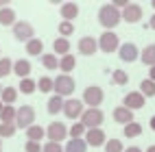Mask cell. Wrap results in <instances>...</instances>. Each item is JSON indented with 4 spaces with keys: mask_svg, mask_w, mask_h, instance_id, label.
<instances>
[{
    "mask_svg": "<svg viewBox=\"0 0 155 152\" xmlns=\"http://www.w3.org/2000/svg\"><path fill=\"white\" fill-rule=\"evenodd\" d=\"M151 7H153V9H155V0H153V2H151Z\"/></svg>",
    "mask_w": 155,
    "mask_h": 152,
    "instance_id": "f907efd6",
    "label": "cell"
},
{
    "mask_svg": "<svg viewBox=\"0 0 155 152\" xmlns=\"http://www.w3.org/2000/svg\"><path fill=\"white\" fill-rule=\"evenodd\" d=\"M2 89H5V87H2V85H0V96H2Z\"/></svg>",
    "mask_w": 155,
    "mask_h": 152,
    "instance_id": "681fc988",
    "label": "cell"
},
{
    "mask_svg": "<svg viewBox=\"0 0 155 152\" xmlns=\"http://www.w3.org/2000/svg\"><path fill=\"white\" fill-rule=\"evenodd\" d=\"M53 48H55V52L61 54V57L70 54V42H68L66 37H57V39H55V44H53Z\"/></svg>",
    "mask_w": 155,
    "mask_h": 152,
    "instance_id": "603a6c76",
    "label": "cell"
},
{
    "mask_svg": "<svg viewBox=\"0 0 155 152\" xmlns=\"http://www.w3.org/2000/svg\"><path fill=\"white\" fill-rule=\"evenodd\" d=\"M103 98H105V94L98 85H90L83 91V104H87V109H98L103 104Z\"/></svg>",
    "mask_w": 155,
    "mask_h": 152,
    "instance_id": "3957f363",
    "label": "cell"
},
{
    "mask_svg": "<svg viewBox=\"0 0 155 152\" xmlns=\"http://www.w3.org/2000/svg\"><path fill=\"white\" fill-rule=\"evenodd\" d=\"M42 152H64L61 144H55V141H48V144L42 146Z\"/></svg>",
    "mask_w": 155,
    "mask_h": 152,
    "instance_id": "f35d334b",
    "label": "cell"
},
{
    "mask_svg": "<svg viewBox=\"0 0 155 152\" xmlns=\"http://www.w3.org/2000/svg\"><path fill=\"white\" fill-rule=\"evenodd\" d=\"M111 78H114V83H116V85H127L129 83V76H127L125 70H114Z\"/></svg>",
    "mask_w": 155,
    "mask_h": 152,
    "instance_id": "8d00e7d4",
    "label": "cell"
},
{
    "mask_svg": "<svg viewBox=\"0 0 155 152\" xmlns=\"http://www.w3.org/2000/svg\"><path fill=\"white\" fill-rule=\"evenodd\" d=\"M74 89H77V83H74V78H72L70 74H59L55 78V94L61 96V98H66V96H72L74 94Z\"/></svg>",
    "mask_w": 155,
    "mask_h": 152,
    "instance_id": "7a4b0ae2",
    "label": "cell"
},
{
    "mask_svg": "<svg viewBox=\"0 0 155 152\" xmlns=\"http://www.w3.org/2000/svg\"><path fill=\"white\" fill-rule=\"evenodd\" d=\"M42 50H44V44H42V39H31V42L26 44V52L31 57H37V54H42Z\"/></svg>",
    "mask_w": 155,
    "mask_h": 152,
    "instance_id": "4316f807",
    "label": "cell"
},
{
    "mask_svg": "<svg viewBox=\"0 0 155 152\" xmlns=\"http://www.w3.org/2000/svg\"><path fill=\"white\" fill-rule=\"evenodd\" d=\"M98 22H101L103 28L111 30V28H116L122 22V11H118L111 2H105V5L98 9Z\"/></svg>",
    "mask_w": 155,
    "mask_h": 152,
    "instance_id": "6da1fadb",
    "label": "cell"
},
{
    "mask_svg": "<svg viewBox=\"0 0 155 152\" xmlns=\"http://www.w3.org/2000/svg\"><path fill=\"white\" fill-rule=\"evenodd\" d=\"M0 59H2V50H0Z\"/></svg>",
    "mask_w": 155,
    "mask_h": 152,
    "instance_id": "816d5d0a",
    "label": "cell"
},
{
    "mask_svg": "<svg viewBox=\"0 0 155 152\" xmlns=\"http://www.w3.org/2000/svg\"><path fill=\"white\" fill-rule=\"evenodd\" d=\"M122 20L127 24H138L142 20V7L138 2H129L127 9H122Z\"/></svg>",
    "mask_w": 155,
    "mask_h": 152,
    "instance_id": "30bf717a",
    "label": "cell"
},
{
    "mask_svg": "<svg viewBox=\"0 0 155 152\" xmlns=\"http://www.w3.org/2000/svg\"><path fill=\"white\" fill-rule=\"evenodd\" d=\"M74 67H77V59L72 57V54H66V57L59 59V70H61L64 74H70Z\"/></svg>",
    "mask_w": 155,
    "mask_h": 152,
    "instance_id": "44dd1931",
    "label": "cell"
},
{
    "mask_svg": "<svg viewBox=\"0 0 155 152\" xmlns=\"http://www.w3.org/2000/svg\"><path fill=\"white\" fill-rule=\"evenodd\" d=\"M122 107H127V109H131V111H136V109H142L144 107V102H147V98H144L140 91H129V94L125 96V100H122Z\"/></svg>",
    "mask_w": 155,
    "mask_h": 152,
    "instance_id": "5bb4252c",
    "label": "cell"
},
{
    "mask_svg": "<svg viewBox=\"0 0 155 152\" xmlns=\"http://www.w3.org/2000/svg\"><path fill=\"white\" fill-rule=\"evenodd\" d=\"M2 9H9V0H0V11Z\"/></svg>",
    "mask_w": 155,
    "mask_h": 152,
    "instance_id": "60d3db41",
    "label": "cell"
},
{
    "mask_svg": "<svg viewBox=\"0 0 155 152\" xmlns=\"http://www.w3.org/2000/svg\"><path fill=\"white\" fill-rule=\"evenodd\" d=\"M15 130H18L15 124H0V139H9V137H13V135H15Z\"/></svg>",
    "mask_w": 155,
    "mask_h": 152,
    "instance_id": "e575fe53",
    "label": "cell"
},
{
    "mask_svg": "<svg viewBox=\"0 0 155 152\" xmlns=\"http://www.w3.org/2000/svg\"><path fill=\"white\" fill-rule=\"evenodd\" d=\"M103 122H105V113H103L101 109H85L83 115H81V124L87 130L90 128H101Z\"/></svg>",
    "mask_w": 155,
    "mask_h": 152,
    "instance_id": "5b68a950",
    "label": "cell"
},
{
    "mask_svg": "<svg viewBox=\"0 0 155 152\" xmlns=\"http://www.w3.org/2000/svg\"><path fill=\"white\" fill-rule=\"evenodd\" d=\"M5 109V102H2V100H0V111H2Z\"/></svg>",
    "mask_w": 155,
    "mask_h": 152,
    "instance_id": "7dc6e473",
    "label": "cell"
},
{
    "mask_svg": "<svg viewBox=\"0 0 155 152\" xmlns=\"http://www.w3.org/2000/svg\"><path fill=\"white\" fill-rule=\"evenodd\" d=\"M31 70H33V65H31L26 59H18V61H13V74H18L20 78H28Z\"/></svg>",
    "mask_w": 155,
    "mask_h": 152,
    "instance_id": "e0dca14e",
    "label": "cell"
},
{
    "mask_svg": "<svg viewBox=\"0 0 155 152\" xmlns=\"http://www.w3.org/2000/svg\"><path fill=\"white\" fill-rule=\"evenodd\" d=\"M151 80H153V83H155V67H151V76H149Z\"/></svg>",
    "mask_w": 155,
    "mask_h": 152,
    "instance_id": "ee69618b",
    "label": "cell"
},
{
    "mask_svg": "<svg viewBox=\"0 0 155 152\" xmlns=\"http://www.w3.org/2000/svg\"><path fill=\"white\" fill-rule=\"evenodd\" d=\"M105 152H125V146L120 139H109L105 144Z\"/></svg>",
    "mask_w": 155,
    "mask_h": 152,
    "instance_id": "d590c367",
    "label": "cell"
},
{
    "mask_svg": "<svg viewBox=\"0 0 155 152\" xmlns=\"http://www.w3.org/2000/svg\"><path fill=\"white\" fill-rule=\"evenodd\" d=\"M87 150V144H85V139H70L64 152H85Z\"/></svg>",
    "mask_w": 155,
    "mask_h": 152,
    "instance_id": "7402d4cb",
    "label": "cell"
},
{
    "mask_svg": "<svg viewBox=\"0 0 155 152\" xmlns=\"http://www.w3.org/2000/svg\"><path fill=\"white\" fill-rule=\"evenodd\" d=\"M68 126L64 124V122H50L48 128H46V137L48 141H55V144H59L61 139H66L68 137Z\"/></svg>",
    "mask_w": 155,
    "mask_h": 152,
    "instance_id": "8992f818",
    "label": "cell"
},
{
    "mask_svg": "<svg viewBox=\"0 0 155 152\" xmlns=\"http://www.w3.org/2000/svg\"><path fill=\"white\" fill-rule=\"evenodd\" d=\"M85 144L92 146V148H101V146L107 144V137H105V133H103L101 128H90L85 133Z\"/></svg>",
    "mask_w": 155,
    "mask_h": 152,
    "instance_id": "8fae6325",
    "label": "cell"
},
{
    "mask_svg": "<svg viewBox=\"0 0 155 152\" xmlns=\"http://www.w3.org/2000/svg\"><path fill=\"white\" fill-rule=\"evenodd\" d=\"M79 15V5L77 2H64L61 5V17H64V22H72Z\"/></svg>",
    "mask_w": 155,
    "mask_h": 152,
    "instance_id": "2e32d148",
    "label": "cell"
},
{
    "mask_svg": "<svg viewBox=\"0 0 155 152\" xmlns=\"http://www.w3.org/2000/svg\"><path fill=\"white\" fill-rule=\"evenodd\" d=\"M35 124V109L31 107V104H24V107H20L18 109V113H15V126L18 128H31Z\"/></svg>",
    "mask_w": 155,
    "mask_h": 152,
    "instance_id": "277c9868",
    "label": "cell"
},
{
    "mask_svg": "<svg viewBox=\"0 0 155 152\" xmlns=\"http://www.w3.org/2000/svg\"><path fill=\"white\" fill-rule=\"evenodd\" d=\"M118 48H120L118 35L111 33V30H105L98 39V50H103V52H114V50H118Z\"/></svg>",
    "mask_w": 155,
    "mask_h": 152,
    "instance_id": "ba28073f",
    "label": "cell"
},
{
    "mask_svg": "<svg viewBox=\"0 0 155 152\" xmlns=\"http://www.w3.org/2000/svg\"><path fill=\"white\" fill-rule=\"evenodd\" d=\"M15 98H18V89H13V87H5V89H2V96H0V100H2L5 104L15 102Z\"/></svg>",
    "mask_w": 155,
    "mask_h": 152,
    "instance_id": "1f68e13d",
    "label": "cell"
},
{
    "mask_svg": "<svg viewBox=\"0 0 155 152\" xmlns=\"http://www.w3.org/2000/svg\"><path fill=\"white\" fill-rule=\"evenodd\" d=\"M77 50H79V54H83V57H92L98 50V42L94 37H81Z\"/></svg>",
    "mask_w": 155,
    "mask_h": 152,
    "instance_id": "7c38bea8",
    "label": "cell"
},
{
    "mask_svg": "<svg viewBox=\"0 0 155 152\" xmlns=\"http://www.w3.org/2000/svg\"><path fill=\"white\" fill-rule=\"evenodd\" d=\"M118 54H120V59L125 61V63H133L138 57H140V52H138V46L136 44H131V42H127V44H122L120 48H118Z\"/></svg>",
    "mask_w": 155,
    "mask_h": 152,
    "instance_id": "4fadbf2b",
    "label": "cell"
},
{
    "mask_svg": "<svg viewBox=\"0 0 155 152\" xmlns=\"http://www.w3.org/2000/svg\"><path fill=\"white\" fill-rule=\"evenodd\" d=\"M0 152H2V139H0Z\"/></svg>",
    "mask_w": 155,
    "mask_h": 152,
    "instance_id": "c3c4849f",
    "label": "cell"
},
{
    "mask_svg": "<svg viewBox=\"0 0 155 152\" xmlns=\"http://www.w3.org/2000/svg\"><path fill=\"white\" fill-rule=\"evenodd\" d=\"M26 137H28V141H42V137H46V130L42 126L33 124L31 128H26Z\"/></svg>",
    "mask_w": 155,
    "mask_h": 152,
    "instance_id": "d4e9b609",
    "label": "cell"
},
{
    "mask_svg": "<svg viewBox=\"0 0 155 152\" xmlns=\"http://www.w3.org/2000/svg\"><path fill=\"white\" fill-rule=\"evenodd\" d=\"M59 33H61V37H70L72 33H74V24H72V22H61L59 24Z\"/></svg>",
    "mask_w": 155,
    "mask_h": 152,
    "instance_id": "74e56055",
    "label": "cell"
},
{
    "mask_svg": "<svg viewBox=\"0 0 155 152\" xmlns=\"http://www.w3.org/2000/svg\"><path fill=\"white\" fill-rule=\"evenodd\" d=\"M13 72V61L9 59V57H2L0 59V78H5Z\"/></svg>",
    "mask_w": 155,
    "mask_h": 152,
    "instance_id": "f546056e",
    "label": "cell"
},
{
    "mask_svg": "<svg viewBox=\"0 0 155 152\" xmlns=\"http://www.w3.org/2000/svg\"><path fill=\"white\" fill-rule=\"evenodd\" d=\"M83 111H85L83 100H74V98H70V100H66V102H64V113H66V117L74 119V122H77V117L83 115Z\"/></svg>",
    "mask_w": 155,
    "mask_h": 152,
    "instance_id": "9c48e42d",
    "label": "cell"
},
{
    "mask_svg": "<svg viewBox=\"0 0 155 152\" xmlns=\"http://www.w3.org/2000/svg\"><path fill=\"white\" fill-rule=\"evenodd\" d=\"M42 63H44V67L46 70H59V59L55 57V54H42Z\"/></svg>",
    "mask_w": 155,
    "mask_h": 152,
    "instance_id": "d6a6232c",
    "label": "cell"
},
{
    "mask_svg": "<svg viewBox=\"0 0 155 152\" xmlns=\"http://www.w3.org/2000/svg\"><path fill=\"white\" fill-rule=\"evenodd\" d=\"M26 152H42V144L39 141H26Z\"/></svg>",
    "mask_w": 155,
    "mask_h": 152,
    "instance_id": "ab89813d",
    "label": "cell"
},
{
    "mask_svg": "<svg viewBox=\"0 0 155 152\" xmlns=\"http://www.w3.org/2000/svg\"><path fill=\"white\" fill-rule=\"evenodd\" d=\"M149 124H151V130H155V115L151 117V122H149Z\"/></svg>",
    "mask_w": 155,
    "mask_h": 152,
    "instance_id": "f6af8a7d",
    "label": "cell"
},
{
    "mask_svg": "<svg viewBox=\"0 0 155 152\" xmlns=\"http://www.w3.org/2000/svg\"><path fill=\"white\" fill-rule=\"evenodd\" d=\"M35 89H37V83H35V80H31V78H22V80H20V91H22V94L31 96Z\"/></svg>",
    "mask_w": 155,
    "mask_h": 152,
    "instance_id": "4dcf8cb0",
    "label": "cell"
},
{
    "mask_svg": "<svg viewBox=\"0 0 155 152\" xmlns=\"http://www.w3.org/2000/svg\"><path fill=\"white\" fill-rule=\"evenodd\" d=\"M125 152H142V150H140V148H138V146H131V148H127V150H125Z\"/></svg>",
    "mask_w": 155,
    "mask_h": 152,
    "instance_id": "b9f144b4",
    "label": "cell"
},
{
    "mask_svg": "<svg viewBox=\"0 0 155 152\" xmlns=\"http://www.w3.org/2000/svg\"><path fill=\"white\" fill-rule=\"evenodd\" d=\"M64 102H66V100L64 98H61V96H50V100H48V104H46V109H48V113L50 115H57L59 113V111H64Z\"/></svg>",
    "mask_w": 155,
    "mask_h": 152,
    "instance_id": "d6986e66",
    "label": "cell"
},
{
    "mask_svg": "<svg viewBox=\"0 0 155 152\" xmlns=\"http://www.w3.org/2000/svg\"><path fill=\"white\" fill-rule=\"evenodd\" d=\"M13 37L18 42H31V39H35V28L31 26L28 22H15L13 24Z\"/></svg>",
    "mask_w": 155,
    "mask_h": 152,
    "instance_id": "52a82bcc",
    "label": "cell"
},
{
    "mask_svg": "<svg viewBox=\"0 0 155 152\" xmlns=\"http://www.w3.org/2000/svg\"><path fill=\"white\" fill-rule=\"evenodd\" d=\"M140 94L144 98H153L155 96V83H153L151 78H144L142 83H140Z\"/></svg>",
    "mask_w": 155,
    "mask_h": 152,
    "instance_id": "484cf974",
    "label": "cell"
},
{
    "mask_svg": "<svg viewBox=\"0 0 155 152\" xmlns=\"http://www.w3.org/2000/svg\"><path fill=\"white\" fill-rule=\"evenodd\" d=\"M15 22H18V20H15V11L11 7L0 11V24H2V26H13Z\"/></svg>",
    "mask_w": 155,
    "mask_h": 152,
    "instance_id": "cb8c5ba5",
    "label": "cell"
},
{
    "mask_svg": "<svg viewBox=\"0 0 155 152\" xmlns=\"http://www.w3.org/2000/svg\"><path fill=\"white\" fill-rule=\"evenodd\" d=\"M140 135H142V124L131 122V124L125 126V137H140Z\"/></svg>",
    "mask_w": 155,
    "mask_h": 152,
    "instance_id": "836d02e7",
    "label": "cell"
},
{
    "mask_svg": "<svg viewBox=\"0 0 155 152\" xmlns=\"http://www.w3.org/2000/svg\"><path fill=\"white\" fill-rule=\"evenodd\" d=\"M85 133H87V128L81 124V122H74V124L70 126V130H68L70 139H81V137H85Z\"/></svg>",
    "mask_w": 155,
    "mask_h": 152,
    "instance_id": "83f0119b",
    "label": "cell"
},
{
    "mask_svg": "<svg viewBox=\"0 0 155 152\" xmlns=\"http://www.w3.org/2000/svg\"><path fill=\"white\" fill-rule=\"evenodd\" d=\"M15 113L18 109L13 104H5V109L0 111V124H15Z\"/></svg>",
    "mask_w": 155,
    "mask_h": 152,
    "instance_id": "ac0fdd59",
    "label": "cell"
},
{
    "mask_svg": "<svg viewBox=\"0 0 155 152\" xmlns=\"http://www.w3.org/2000/svg\"><path fill=\"white\" fill-rule=\"evenodd\" d=\"M111 115H114V119H116L118 124H122V126H127V124H131V122H133V111L127 109V107H116Z\"/></svg>",
    "mask_w": 155,
    "mask_h": 152,
    "instance_id": "9a60e30c",
    "label": "cell"
},
{
    "mask_svg": "<svg viewBox=\"0 0 155 152\" xmlns=\"http://www.w3.org/2000/svg\"><path fill=\"white\" fill-rule=\"evenodd\" d=\"M149 26L155 30V15H151V20H149Z\"/></svg>",
    "mask_w": 155,
    "mask_h": 152,
    "instance_id": "7bdbcfd3",
    "label": "cell"
},
{
    "mask_svg": "<svg viewBox=\"0 0 155 152\" xmlns=\"http://www.w3.org/2000/svg\"><path fill=\"white\" fill-rule=\"evenodd\" d=\"M140 59H142V63L144 65H151L155 67V44H149L147 48L140 52Z\"/></svg>",
    "mask_w": 155,
    "mask_h": 152,
    "instance_id": "ffe728a7",
    "label": "cell"
},
{
    "mask_svg": "<svg viewBox=\"0 0 155 152\" xmlns=\"http://www.w3.org/2000/svg\"><path fill=\"white\" fill-rule=\"evenodd\" d=\"M37 89L42 91V94H48V91H53L55 89V80L53 78H48V76H42L37 80Z\"/></svg>",
    "mask_w": 155,
    "mask_h": 152,
    "instance_id": "f1b7e54d",
    "label": "cell"
},
{
    "mask_svg": "<svg viewBox=\"0 0 155 152\" xmlns=\"http://www.w3.org/2000/svg\"><path fill=\"white\" fill-rule=\"evenodd\" d=\"M147 152H155V146H149V148H147Z\"/></svg>",
    "mask_w": 155,
    "mask_h": 152,
    "instance_id": "bcb514c9",
    "label": "cell"
}]
</instances>
